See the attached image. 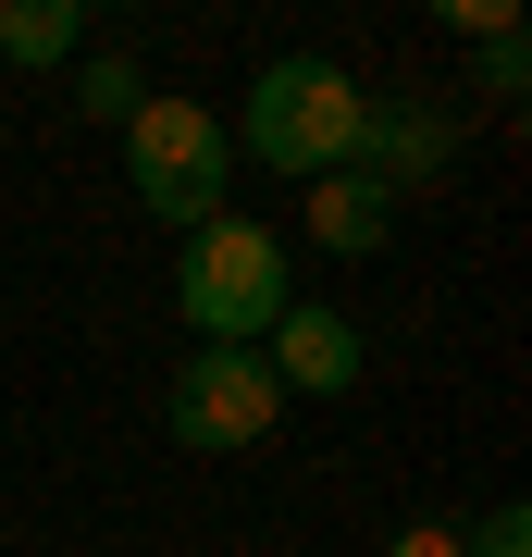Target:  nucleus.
Returning a JSON list of instances; mask_svg holds the SVG:
<instances>
[{
    "mask_svg": "<svg viewBox=\"0 0 532 557\" xmlns=\"http://www.w3.org/2000/svg\"><path fill=\"white\" fill-rule=\"evenodd\" d=\"M174 310H186L211 347H260L273 310H285V248L260 236L248 211H211V223L186 236V260H174Z\"/></svg>",
    "mask_w": 532,
    "mask_h": 557,
    "instance_id": "f257e3e1",
    "label": "nucleus"
},
{
    "mask_svg": "<svg viewBox=\"0 0 532 557\" xmlns=\"http://www.w3.org/2000/svg\"><path fill=\"white\" fill-rule=\"evenodd\" d=\"M248 149L273 161V174H347V149H359V87H347L322 50L260 62V87H248Z\"/></svg>",
    "mask_w": 532,
    "mask_h": 557,
    "instance_id": "f03ea898",
    "label": "nucleus"
},
{
    "mask_svg": "<svg viewBox=\"0 0 532 557\" xmlns=\"http://www.w3.org/2000/svg\"><path fill=\"white\" fill-rule=\"evenodd\" d=\"M124 174H137V199L161 223H211L223 211V186H236V137H223L198 100H137V124H124Z\"/></svg>",
    "mask_w": 532,
    "mask_h": 557,
    "instance_id": "7ed1b4c3",
    "label": "nucleus"
},
{
    "mask_svg": "<svg viewBox=\"0 0 532 557\" xmlns=\"http://www.w3.org/2000/svg\"><path fill=\"white\" fill-rule=\"evenodd\" d=\"M273 409H285V384L260 372V347H198L186 372H174V397H161V434L198 446V458H223V446H260V434H273Z\"/></svg>",
    "mask_w": 532,
    "mask_h": 557,
    "instance_id": "20e7f679",
    "label": "nucleus"
},
{
    "mask_svg": "<svg viewBox=\"0 0 532 557\" xmlns=\"http://www.w3.org/2000/svg\"><path fill=\"white\" fill-rule=\"evenodd\" d=\"M260 372H273L285 397H347V384H359V322H347V310L285 298V310H273V335H260Z\"/></svg>",
    "mask_w": 532,
    "mask_h": 557,
    "instance_id": "39448f33",
    "label": "nucleus"
},
{
    "mask_svg": "<svg viewBox=\"0 0 532 557\" xmlns=\"http://www.w3.org/2000/svg\"><path fill=\"white\" fill-rule=\"evenodd\" d=\"M347 161L396 199L409 174H434V161H446V124H434V112H409V100H359V149H347Z\"/></svg>",
    "mask_w": 532,
    "mask_h": 557,
    "instance_id": "423d86ee",
    "label": "nucleus"
},
{
    "mask_svg": "<svg viewBox=\"0 0 532 557\" xmlns=\"http://www.w3.org/2000/svg\"><path fill=\"white\" fill-rule=\"evenodd\" d=\"M384 223H396V199L372 174H322V199H310V236L335 248V260H359V248H384Z\"/></svg>",
    "mask_w": 532,
    "mask_h": 557,
    "instance_id": "0eeeda50",
    "label": "nucleus"
},
{
    "mask_svg": "<svg viewBox=\"0 0 532 557\" xmlns=\"http://www.w3.org/2000/svg\"><path fill=\"white\" fill-rule=\"evenodd\" d=\"M75 38H87L75 0H13V13H0V50L13 62H75Z\"/></svg>",
    "mask_w": 532,
    "mask_h": 557,
    "instance_id": "6e6552de",
    "label": "nucleus"
},
{
    "mask_svg": "<svg viewBox=\"0 0 532 557\" xmlns=\"http://www.w3.org/2000/svg\"><path fill=\"white\" fill-rule=\"evenodd\" d=\"M137 100H149L137 62H87V75H75V112H99V124H137Z\"/></svg>",
    "mask_w": 532,
    "mask_h": 557,
    "instance_id": "1a4fd4ad",
    "label": "nucleus"
},
{
    "mask_svg": "<svg viewBox=\"0 0 532 557\" xmlns=\"http://www.w3.org/2000/svg\"><path fill=\"white\" fill-rule=\"evenodd\" d=\"M471 557H532V508H483L471 520Z\"/></svg>",
    "mask_w": 532,
    "mask_h": 557,
    "instance_id": "9d476101",
    "label": "nucleus"
},
{
    "mask_svg": "<svg viewBox=\"0 0 532 557\" xmlns=\"http://www.w3.org/2000/svg\"><path fill=\"white\" fill-rule=\"evenodd\" d=\"M520 75H532V50H520V25H495V38H483V87H495V100H520Z\"/></svg>",
    "mask_w": 532,
    "mask_h": 557,
    "instance_id": "9b49d317",
    "label": "nucleus"
}]
</instances>
